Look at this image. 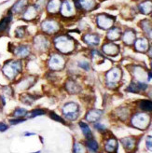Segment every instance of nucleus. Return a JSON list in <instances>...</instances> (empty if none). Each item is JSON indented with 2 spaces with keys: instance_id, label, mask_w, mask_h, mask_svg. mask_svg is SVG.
<instances>
[{
  "instance_id": "18",
  "label": "nucleus",
  "mask_w": 152,
  "mask_h": 153,
  "mask_svg": "<svg viewBox=\"0 0 152 153\" xmlns=\"http://www.w3.org/2000/svg\"><path fill=\"white\" fill-rule=\"evenodd\" d=\"M139 10L144 14H148L152 12V1H145L139 5Z\"/></svg>"
},
{
  "instance_id": "25",
  "label": "nucleus",
  "mask_w": 152,
  "mask_h": 153,
  "mask_svg": "<svg viewBox=\"0 0 152 153\" xmlns=\"http://www.w3.org/2000/svg\"><path fill=\"white\" fill-rule=\"evenodd\" d=\"M120 36V31L119 28H113L111 29L110 31L108 34V37L109 38L110 40H117L119 38Z\"/></svg>"
},
{
  "instance_id": "3",
  "label": "nucleus",
  "mask_w": 152,
  "mask_h": 153,
  "mask_svg": "<svg viewBox=\"0 0 152 153\" xmlns=\"http://www.w3.org/2000/svg\"><path fill=\"white\" fill-rule=\"evenodd\" d=\"M63 113L68 120H77V118L79 116V105L76 103H72V102L68 103L64 106Z\"/></svg>"
},
{
  "instance_id": "38",
  "label": "nucleus",
  "mask_w": 152,
  "mask_h": 153,
  "mask_svg": "<svg viewBox=\"0 0 152 153\" xmlns=\"http://www.w3.org/2000/svg\"><path fill=\"white\" fill-rule=\"evenodd\" d=\"M24 120H19V119H17V120H10V122L11 124H13V125H15V124H17V123H20V122H24Z\"/></svg>"
},
{
  "instance_id": "37",
  "label": "nucleus",
  "mask_w": 152,
  "mask_h": 153,
  "mask_svg": "<svg viewBox=\"0 0 152 153\" xmlns=\"http://www.w3.org/2000/svg\"><path fill=\"white\" fill-rule=\"evenodd\" d=\"M94 127L97 129V130H99V131H105V127L104 126V125H102V124H100V123H96L95 125H94Z\"/></svg>"
},
{
  "instance_id": "15",
  "label": "nucleus",
  "mask_w": 152,
  "mask_h": 153,
  "mask_svg": "<svg viewBox=\"0 0 152 153\" xmlns=\"http://www.w3.org/2000/svg\"><path fill=\"white\" fill-rule=\"evenodd\" d=\"M26 5H27V0H18L11 7V11L14 13H19L24 10Z\"/></svg>"
},
{
  "instance_id": "20",
  "label": "nucleus",
  "mask_w": 152,
  "mask_h": 153,
  "mask_svg": "<svg viewBox=\"0 0 152 153\" xmlns=\"http://www.w3.org/2000/svg\"><path fill=\"white\" fill-rule=\"evenodd\" d=\"M84 40L86 43L90 44V45H98L99 44V41H100V38L98 36L96 35H86L84 36Z\"/></svg>"
},
{
  "instance_id": "12",
  "label": "nucleus",
  "mask_w": 152,
  "mask_h": 153,
  "mask_svg": "<svg viewBox=\"0 0 152 153\" xmlns=\"http://www.w3.org/2000/svg\"><path fill=\"white\" fill-rule=\"evenodd\" d=\"M36 13H37V9L36 7V6H30L27 7V10L24 13V18L27 21H31L36 16Z\"/></svg>"
},
{
  "instance_id": "41",
  "label": "nucleus",
  "mask_w": 152,
  "mask_h": 153,
  "mask_svg": "<svg viewBox=\"0 0 152 153\" xmlns=\"http://www.w3.org/2000/svg\"><path fill=\"white\" fill-rule=\"evenodd\" d=\"M34 134H35L34 133H33V134H30V133H26V134H24V135H25V136H28V135H34Z\"/></svg>"
},
{
  "instance_id": "16",
  "label": "nucleus",
  "mask_w": 152,
  "mask_h": 153,
  "mask_svg": "<svg viewBox=\"0 0 152 153\" xmlns=\"http://www.w3.org/2000/svg\"><path fill=\"white\" fill-rule=\"evenodd\" d=\"M135 48L139 51H146L148 49V42L146 38H139V39L135 42Z\"/></svg>"
},
{
  "instance_id": "26",
  "label": "nucleus",
  "mask_w": 152,
  "mask_h": 153,
  "mask_svg": "<svg viewBox=\"0 0 152 153\" xmlns=\"http://www.w3.org/2000/svg\"><path fill=\"white\" fill-rule=\"evenodd\" d=\"M79 126L82 130L83 134H84V135L87 137V138H92L93 134H92V132H90V127L87 124H85L84 122H79Z\"/></svg>"
},
{
  "instance_id": "29",
  "label": "nucleus",
  "mask_w": 152,
  "mask_h": 153,
  "mask_svg": "<svg viewBox=\"0 0 152 153\" xmlns=\"http://www.w3.org/2000/svg\"><path fill=\"white\" fill-rule=\"evenodd\" d=\"M121 142H122V144L124 145L125 148L133 149L134 147V140L133 138H125V139L121 140Z\"/></svg>"
},
{
  "instance_id": "5",
  "label": "nucleus",
  "mask_w": 152,
  "mask_h": 153,
  "mask_svg": "<svg viewBox=\"0 0 152 153\" xmlns=\"http://www.w3.org/2000/svg\"><path fill=\"white\" fill-rule=\"evenodd\" d=\"M65 64V59L60 55H52L49 61V66L53 70H60L64 68Z\"/></svg>"
},
{
  "instance_id": "10",
  "label": "nucleus",
  "mask_w": 152,
  "mask_h": 153,
  "mask_svg": "<svg viewBox=\"0 0 152 153\" xmlns=\"http://www.w3.org/2000/svg\"><path fill=\"white\" fill-rule=\"evenodd\" d=\"M103 51L108 55L114 56V55L118 54V52H119V47H118L116 44H114V43H108V44L104 45Z\"/></svg>"
},
{
  "instance_id": "21",
  "label": "nucleus",
  "mask_w": 152,
  "mask_h": 153,
  "mask_svg": "<svg viewBox=\"0 0 152 153\" xmlns=\"http://www.w3.org/2000/svg\"><path fill=\"white\" fill-rule=\"evenodd\" d=\"M134 38H135V35L134 33L132 31V30H128V31L125 32V34L123 35V40L126 44H132L134 41Z\"/></svg>"
},
{
  "instance_id": "6",
  "label": "nucleus",
  "mask_w": 152,
  "mask_h": 153,
  "mask_svg": "<svg viewBox=\"0 0 152 153\" xmlns=\"http://www.w3.org/2000/svg\"><path fill=\"white\" fill-rule=\"evenodd\" d=\"M114 24V19L108 15L101 14L97 17V25L102 29H108L112 27Z\"/></svg>"
},
{
  "instance_id": "23",
  "label": "nucleus",
  "mask_w": 152,
  "mask_h": 153,
  "mask_svg": "<svg viewBox=\"0 0 152 153\" xmlns=\"http://www.w3.org/2000/svg\"><path fill=\"white\" fill-rule=\"evenodd\" d=\"M117 148H118V142L116 139H114V138L109 139L105 144V149L108 151H110V152L116 151Z\"/></svg>"
},
{
  "instance_id": "8",
  "label": "nucleus",
  "mask_w": 152,
  "mask_h": 153,
  "mask_svg": "<svg viewBox=\"0 0 152 153\" xmlns=\"http://www.w3.org/2000/svg\"><path fill=\"white\" fill-rule=\"evenodd\" d=\"M75 9H74V4L69 1V0H65L61 5V13L65 17H71L74 14Z\"/></svg>"
},
{
  "instance_id": "24",
  "label": "nucleus",
  "mask_w": 152,
  "mask_h": 153,
  "mask_svg": "<svg viewBox=\"0 0 152 153\" xmlns=\"http://www.w3.org/2000/svg\"><path fill=\"white\" fill-rule=\"evenodd\" d=\"M11 19H12V15L10 13V14L7 15V17H5L1 22H0V32L5 31V30L7 28V26H9L10 22L11 21Z\"/></svg>"
},
{
  "instance_id": "30",
  "label": "nucleus",
  "mask_w": 152,
  "mask_h": 153,
  "mask_svg": "<svg viewBox=\"0 0 152 153\" xmlns=\"http://www.w3.org/2000/svg\"><path fill=\"white\" fill-rule=\"evenodd\" d=\"M27 114V111L24 108H17L16 110L14 111L13 113V116L15 118H21V117H24Z\"/></svg>"
},
{
  "instance_id": "1",
  "label": "nucleus",
  "mask_w": 152,
  "mask_h": 153,
  "mask_svg": "<svg viewBox=\"0 0 152 153\" xmlns=\"http://www.w3.org/2000/svg\"><path fill=\"white\" fill-rule=\"evenodd\" d=\"M54 43L56 49L64 53H69L74 50V42L68 36H58Z\"/></svg>"
},
{
  "instance_id": "19",
  "label": "nucleus",
  "mask_w": 152,
  "mask_h": 153,
  "mask_svg": "<svg viewBox=\"0 0 152 153\" xmlns=\"http://www.w3.org/2000/svg\"><path fill=\"white\" fill-rule=\"evenodd\" d=\"M29 48L26 47V46H20V47L15 49V54L19 57L24 58L29 54Z\"/></svg>"
},
{
  "instance_id": "17",
  "label": "nucleus",
  "mask_w": 152,
  "mask_h": 153,
  "mask_svg": "<svg viewBox=\"0 0 152 153\" xmlns=\"http://www.w3.org/2000/svg\"><path fill=\"white\" fill-rule=\"evenodd\" d=\"M147 85L144 83L138 82V83H132L128 88L129 91H132V93H138L140 91H144L147 89Z\"/></svg>"
},
{
  "instance_id": "42",
  "label": "nucleus",
  "mask_w": 152,
  "mask_h": 153,
  "mask_svg": "<svg viewBox=\"0 0 152 153\" xmlns=\"http://www.w3.org/2000/svg\"><path fill=\"white\" fill-rule=\"evenodd\" d=\"M149 36L152 38V30H151V31H150V33H149Z\"/></svg>"
},
{
  "instance_id": "34",
  "label": "nucleus",
  "mask_w": 152,
  "mask_h": 153,
  "mask_svg": "<svg viewBox=\"0 0 152 153\" xmlns=\"http://www.w3.org/2000/svg\"><path fill=\"white\" fill-rule=\"evenodd\" d=\"M82 146L80 144H75V147H74V151L75 152H84L85 149L81 148Z\"/></svg>"
},
{
  "instance_id": "35",
  "label": "nucleus",
  "mask_w": 152,
  "mask_h": 153,
  "mask_svg": "<svg viewBox=\"0 0 152 153\" xmlns=\"http://www.w3.org/2000/svg\"><path fill=\"white\" fill-rule=\"evenodd\" d=\"M79 66L83 68L84 70H89L90 69V65L87 62H79Z\"/></svg>"
},
{
  "instance_id": "33",
  "label": "nucleus",
  "mask_w": 152,
  "mask_h": 153,
  "mask_svg": "<svg viewBox=\"0 0 152 153\" xmlns=\"http://www.w3.org/2000/svg\"><path fill=\"white\" fill-rule=\"evenodd\" d=\"M24 35V27H19L17 30H16V36L18 37H22Z\"/></svg>"
},
{
  "instance_id": "9",
  "label": "nucleus",
  "mask_w": 152,
  "mask_h": 153,
  "mask_svg": "<svg viewBox=\"0 0 152 153\" xmlns=\"http://www.w3.org/2000/svg\"><path fill=\"white\" fill-rule=\"evenodd\" d=\"M120 76H121V72L117 67L113 68V69H111L106 74V79H108V80L110 83H116L120 79Z\"/></svg>"
},
{
  "instance_id": "22",
  "label": "nucleus",
  "mask_w": 152,
  "mask_h": 153,
  "mask_svg": "<svg viewBox=\"0 0 152 153\" xmlns=\"http://www.w3.org/2000/svg\"><path fill=\"white\" fill-rule=\"evenodd\" d=\"M79 2L82 9H84L86 10H90L94 7L93 0H79Z\"/></svg>"
},
{
  "instance_id": "43",
  "label": "nucleus",
  "mask_w": 152,
  "mask_h": 153,
  "mask_svg": "<svg viewBox=\"0 0 152 153\" xmlns=\"http://www.w3.org/2000/svg\"><path fill=\"white\" fill-rule=\"evenodd\" d=\"M151 66H152V64H151Z\"/></svg>"
},
{
  "instance_id": "32",
  "label": "nucleus",
  "mask_w": 152,
  "mask_h": 153,
  "mask_svg": "<svg viewBox=\"0 0 152 153\" xmlns=\"http://www.w3.org/2000/svg\"><path fill=\"white\" fill-rule=\"evenodd\" d=\"M50 117L52 119V120H57V121H59V122H62V123H65V120L61 118V117H59L58 115H56L55 113H53V112H50Z\"/></svg>"
},
{
  "instance_id": "14",
  "label": "nucleus",
  "mask_w": 152,
  "mask_h": 153,
  "mask_svg": "<svg viewBox=\"0 0 152 153\" xmlns=\"http://www.w3.org/2000/svg\"><path fill=\"white\" fill-rule=\"evenodd\" d=\"M35 45L37 47V49L39 50H46L49 47L48 40L44 36H36L35 40Z\"/></svg>"
},
{
  "instance_id": "2",
  "label": "nucleus",
  "mask_w": 152,
  "mask_h": 153,
  "mask_svg": "<svg viewBox=\"0 0 152 153\" xmlns=\"http://www.w3.org/2000/svg\"><path fill=\"white\" fill-rule=\"evenodd\" d=\"M21 70H22V65L19 61H13V62L6 64L3 67L4 74L10 79H13Z\"/></svg>"
},
{
  "instance_id": "28",
  "label": "nucleus",
  "mask_w": 152,
  "mask_h": 153,
  "mask_svg": "<svg viewBox=\"0 0 152 153\" xmlns=\"http://www.w3.org/2000/svg\"><path fill=\"white\" fill-rule=\"evenodd\" d=\"M87 147H88V149H89L90 151H93V152L98 150V144H97V142H96L94 139H93V138H89V139H88V141H87Z\"/></svg>"
},
{
  "instance_id": "36",
  "label": "nucleus",
  "mask_w": 152,
  "mask_h": 153,
  "mask_svg": "<svg viewBox=\"0 0 152 153\" xmlns=\"http://www.w3.org/2000/svg\"><path fill=\"white\" fill-rule=\"evenodd\" d=\"M147 147L150 151H152V137H148L147 138Z\"/></svg>"
},
{
  "instance_id": "40",
  "label": "nucleus",
  "mask_w": 152,
  "mask_h": 153,
  "mask_svg": "<svg viewBox=\"0 0 152 153\" xmlns=\"http://www.w3.org/2000/svg\"><path fill=\"white\" fill-rule=\"evenodd\" d=\"M148 54H149V56H150V57L152 58V48H151V49L149 50V52H148Z\"/></svg>"
},
{
  "instance_id": "11",
  "label": "nucleus",
  "mask_w": 152,
  "mask_h": 153,
  "mask_svg": "<svg viewBox=\"0 0 152 153\" xmlns=\"http://www.w3.org/2000/svg\"><path fill=\"white\" fill-rule=\"evenodd\" d=\"M61 5H62V3H61V0H50V1L47 5L48 12L50 13V14L57 13L59 11V10H60Z\"/></svg>"
},
{
  "instance_id": "4",
  "label": "nucleus",
  "mask_w": 152,
  "mask_h": 153,
  "mask_svg": "<svg viewBox=\"0 0 152 153\" xmlns=\"http://www.w3.org/2000/svg\"><path fill=\"white\" fill-rule=\"evenodd\" d=\"M133 125L139 129H146L149 123V117L147 114H137L133 118Z\"/></svg>"
},
{
  "instance_id": "13",
  "label": "nucleus",
  "mask_w": 152,
  "mask_h": 153,
  "mask_svg": "<svg viewBox=\"0 0 152 153\" xmlns=\"http://www.w3.org/2000/svg\"><path fill=\"white\" fill-rule=\"evenodd\" d=\"M103 114V112L101 110H97V109H93L90 110L87 115H86V120L90 122H94L97 120H99L101 115Z\"/></svg>"
},
{
  "instance_id": "31",
  "label": "nucleus",
  "mask_w": 152,
  "mask_h": 153,
  "mask_svg": "<svg viewBox=\"0 0 152 153\" xmlns=\"http://www.w3.org/2000/svg\"><path fill=\"white\" fill-rule=\"evenodd\" d=\"M45 114V111L42 110V109H35L31 112V116H30V118H35L36 116H39V115H43Z\"/></svg>"
},
{
  "instance_id": "27",
  "label": "nucleus",
  "mask_w": 152,
  "mask_h": 153,
  "mask_svg": "<svg viewBox=\"0 0 152 153\" xmlns=\"http://www.w3.org/2000/svg\"><path fill=\"white\" fill-rule=\"evenodd\" d=\"M139 106H140V108H141L142 110H145V111H152V101H148V100L141 101Z\"/></svg>"
},
{
  "instance_id": "39",
  "label": "nucleus",
  "mask_w": 152,
  "mask_h": 153,
  "mask_svg": "<svg viewBox=\"0 0 152 153\" xmlns=\"http://www.w3.org/2000/svg\"><path fill=\"white\" fill-rule=\"evenodd\" d=\"M7 129H9V126L6 125L5 123H1L0 122V132H5Z\"/></svg>"
},
{
  "instance_id": "7",
  "label": "nucleus",
  "mask_w": 152,
  "mask_h": 153,
  "mask_svg": "<svg viewBox=\"0 0 152 153\" xmlns=\"http://www.w3.org/2000/svg\"><path fill=\"white\" fill-rule=\"evenodd\" d=\"M41 28L45 33L53 34L59 30V25L57 24V22L53 20H47L41 24Z\"/></svg>"
}]
</instances>
